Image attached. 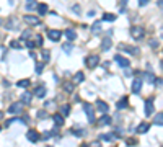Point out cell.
<instances>
[{
  "label": "cell",
  "instance_id": "cell-47",
  "mask_svg": "<svg viewBox=\"0 0 163 147\" xmlns=\"http://www.w3.org/2000/svg\"><path fill=\"white\" fill-rule=\"evenodd\" d=\"M2 118H3V113H2V111H0V119H2Z\"/></svg>",
  "mask_w": 163,
  "mask_h": 147
},
{
  "label": "cell",
  "instance_id": "cell-18",
  "mask_svg": "<svg viewBox=\"0 0 163 147\" xmlns=\"http://www.w3.org/2000/svg\"><path fill=\"white\" fill-rule=\"evenodd\" d=\"M111 46H113V43H111L109 38H104V39L101 41V51H108Z\"/></svg>",
  "mask_w": 163,
  "mask_h": 147
},
{
  "label": "cell",
  "instance_id": "cell-23",
  "mask_svg": "<svg viewBox=\"0 0 163 147\" xmlns=\"http://www.w3.org/2000/svg\"><path fill=\"white\" fill-rule=\"evenodd\" d=\"M100 139H101V141H106V142H113L116 139V136L114 134H101Z\"/></svg>",
  "mask_w": 163,
  "mask_h": 147
},
{
  "label": "cell",
  "instance_id": "cell-4",
  "mask_svg": "<svg viewBox=\"0 0 163 147\" xmlns=\"http://www.w3.org/2000/svg\"><path fill=\"white\" fill-rule=\"evenodd\" d=\"M21 109H23V103H21V101H17V103H12V105H10L8 113H10V114H20Z\"/></svg>",
  "mask_w": 163,
  "mask_h": 147
},
{
  "label": "cell",
  "instance_id": "cell-34",
  "mask_svg": "<svg viewBox=\"0 0 163 147\" xmlns=\"http://www.w3.org/2000/svg\"><path fill=\"white\" fill-rule=\"evenodd\" d=\"M34 7H36V2H34V0H28V3H26V10H28V12H31Z\"/></svg>",
  "mask_w": 163,
  "mask_h": 147
},
{
  "label": "cell",
  "instance_id": "cell-15",
  "mask_svg": "<svg viewBox=\"0 0 163 147\" xmlns=\"http://www.w3.org/2000/svg\"><path fill=\"white\" fill-rule=\"evenodd\" d=\"M108 124H111V116H108V114L104 113L100 118V121H98V126H108Z\"/></svg>",
  "mask_w": 163,
  "mask_h": 147
},
{
  "label": "cell",
  "instance_id": "cell-36",
  "mask_svg": "<svg viewBox=\"0 0 163 147\" xmlns=\"http://www.w3.org/2000/svg\"><path fill=\"white\" fill-rule=\"evenodd\" d=\"M42 70H44V64L36 62V74H42Z\"/></svg>",
  "mask_w": 163,
  "mask_h": 147
},
{
  "label": "cell",
  "instance_id": "cell-40",
  "mask_svg": "<svg viewBox=\"0 0 163 147\" xmlns=\"http://www.w3.org/2000/svg\"><path fill=\"white\" fill-rule=\"evenodd\" d=\"M36 44H38V46H42V36L41 34L36 36Z\"/></svg>",
  "mask_w": 163,
  "mask_h": 147
},
{
  "label": "cell",
  "instance_id": "cell-43",
  "mask_svg": "<svg viewBox=\"0 0 163 147\" xmlns=\"http://www.w3.org/2000/svg\"><path fill=\"white\" fill-rule=\"evenodd\" d=\"M30 34H31V31H30V29H26V31H23V34H21V36H23V38H28Z\"/></svg>",
  "mask_w": 163,
  "mask_h": 147
},
{
  "label": "cell",
  "instance_id": "cell-29",
  "mask_svg": "<svg viewBox=\"0 0 163 147\" xmlns=\"http://www.w3.org/2000/svg\"><path fill=\"white\" fill-rule=\"evenodd\" d=\"M148 128H150V126H148L147 123H140V124H139V128H137V132H142V134H144V132L148 131Z\"/></svg>",
  "mask_w": 163,
  "mask_h": 147
},
{
  "label": "cell",
  "instance_id": "cell-33",
  "mask_svg": "<svg viewBox=\"0 0 163 147\" xmlns=\"http://www.w3.org/2000/svg\"><path fill=\"white\" fill-rule=\"evenodd\" d=\"M60 111H62L64 116H67V114L70 113V105H62V106H60Z\"/></svg>",
  "mask_w": 163,
  "mask_h": 147
},
{
  "label": "cell",
  "instance_id": "cell-45",
  "mask_svg": "<svg viewBox=\"0 0 163 147\" xmlns=\"http://www.w3.org/2000/svg\"><path fill=\"white\" fill-rule=\"evenodd\" d=\"M150 44H152V48H157V46H158V43L155 41V39H152V43H150Z\"/></svg>",
  "mask_w": 163,
  "mask_h": 147
},
{
  "label": "cell",
  "instance_id": "cell-10",
  "mask_svg": "<svg viewBox=\"0 0 163 147\" xmlns=\"http://www.w3.org/2000/svg\"><path fill=\"white\" fill-rule=\"evenodd\" d=\"M121 48L122 51H126V53H129V54H134V56H137L140 51H139V48H132V46H127V44H121Z\"/></svg>",
  "mask_w": 163,
  "mask_h": 147
},
{
  "label": "cell",
  "instance_id": "cell-16",
  "mask_svg": "<svg viewBox=\"0 0 163 147\" xmlns=\"http://www.w3.org/2000/svg\"><path fill=\"white\" fill-rule=\"evenodd\" d=\"M96 108H98V111H101V113H108V109H109V106L106 105L104 101H101V100L96 101Z\"/></svg>",
  "mask_w": 163,
  "mask_h": 147
},
{
  "label": "cell",
  "instance_id": "cell-14",
  "mask_svg": "<svg viewBox=\"0 0 163 147\" xmlns=\"http://www.w3.org/2000/svg\"><path fill=\"white\" fill-rule=\"evenodd\" d=\"M31 100H33V93L25 92L21 95V103H25V105H31Z\"/></svg>",
  "mask_w": 163,
  "mask_h": 147
},
{
  "label": "cell",
  "instance_id": "cell-1",
  "mask_svg": "<svg viewBox=\"0 0 163 147\" xmlns=\"http://www.w3.org/2000/svg\"><path fill=\"white\" fill-rule=\"evenodd\" d=\"M85 64H87L88 69H95L98 64H100V56L98 54H90L87 56V59H85Z\"/></svg>",
  "mask_w": 163,
  "mask_h": 147
},
{
  "label": "cell",
  "instance_id": "cell-38",
  "mask_svg": "<svg viewBox=\"0 0 163 147\" xmlns=\"http://www.w3.org/2000/svg\"><path fill=\"white\" fill-rule=\"evenodd\" d=\"M12 48L13 49H21V43L20 41H12Z\"/></svg>",
  "mask_w": 163,
  "mask_h": 147
},
{
  "label": "cell",
  "instance_id": "cell-5",
  "mask_svg": "<svg viewBox=\"0 0 163 147\" xmlns=\"http://www.w3.org/2000/svg\"><path fill=\"white\" fill-rule=\"evenodd\" d=\"M60 36H62V33L59 31V29H47V38L51 39V41L57 43L60 39Z\"/></svg>",
  "mask_w": 163,
  "mask_h": 147
},
{
  "label": "cell",
  "instance_id": "cell-2",
  "mask_svg": "<svg viewBox=\"0 0 163 147\" xmlns=\"http://www.w3.org/2000/svg\"><path fill=\"white\" fill-rule=\"evenodd\" d=\"M131 36H132L134 39H137V41L142 39L144 36H145L144 28H142V26H132V28H131Z\"/></svg>",
  "mask_w": 163,
  "mask_h": 147
},
{
  "label": "cell",
  "instance_id": "cell-7",
  "mask_svg": "<svg viewBox=\"0 0 163 147\" xmlns=\"http://www.w3.org/2000/svg\"><path fill=\"white\" fill-rule=\"evenodd\" d=\"M5 26L8 28V29H12V31H15V29H18L20 28V23H18V18H15V17H12V18H8L7 20V23H5Z\"/></svg>",
  "mask_w": 163,
  "mask_h": 147
},
{
  "label": "cell",
  "instance_id": "cell-11",
  "mask_svg": "<svg viewBox=\"0 0 163 147\" xmlns=\"http://www.w3.org/2000/svg\"><path fill=\"white\" fill-rule=\"evenodd\" d=\"M114 59H116V62H117L119 65H121V67H122V69H126V67H129V65H131V62H129V61H127V59H126V57H122V56H119V54H117V56H116Z\"/></svg>",
  "mask_w": 163,
  "mask_h": 147
},
{
  "label": "cell",
  "instance_id": "cell-30",
  "mask_svg": "<svg viewBox=\"0 0 163 147\" xmlns=\"http://www.w3.org/2000/svg\"><path fill=\"white\" fill-rule=\"evenodd\" d=\"M47 10H49V8H47V5H46V3L38 5V13H39V15H46V13H47Z\"/></svg>",
  "mask_w": 163,
  "mask_h": 147
},
{
  "label": "cell",
  "instance_id": "cell-12",
  "mask_svg": "<svg viewBox=\"0 0 163 147\" xmlns=\"http://www.w3.org/2000/svg\"><path fill=\"white\" fill-rule=\"evenodd\" d=\"M140 90H142V79H136L132 82V92L134 93H140Z\"/></svg>",
  "mask_w": 163,
  "mask_h": 147
},
{
  "label": "cell",
  "instance_id": "cell-20",
  "mask_svg": "<svg viewBox=\"0 0 163 147\" xmlns=\"http://www.w3.org/2000/svg\"><path fill=\"white\" fill-rule=\"evenodd\" d=\"M62 49H64V53L70 54V53L74 51V44H72V41H69V43H65V44H62Z\"/></svg>",
  "mask_w": 163,
  "mask_h": 147
},
{
  "label": "cell",
  "instance_id": "cell-9",
  "mask_svg": "<svg viewBox=\"0 0 163 147\" xmlns=\"http://www.w3.org/2000/svg\"><path fill=\"white\" fill-rule=\"evenodd\" d=\"M46 93H47V88L44 85H38L36 88H34V95H36L38 98H44Z\"/></svg>",
  "mask_w": 163,
  "mask_h": 147
},
{
  "label": "cell",
  "instance_id": "cell-3",
  "mask_svg": "<svg viewBox=\"0 0 163 147\" xmlns=\"http://www.w3.org/2000/svg\"><path fill=\"white\" fill-rule=\"evenodd\" d=\"M83 111H85V114H87L90 123H95V108L91 106L90 103H85L83 105Z\"/></svg>",
  "mask_w": 163,
  "mask_h": 147
},
{
  "label": "cell",
  "instance_id": "cell-28",
  "mask_svg": "<svg viewBox=\"0 0 163 147\" xmlns=\"http://www.w3.org/2000/svg\"><path fill=\"white\" fill-rule=\"evenodd\" d=\"M30 85H31V82H30V80H28V79L18 80V87H20V88H28V87H30Z\"/></svg>",
  "mask_w": 163,
  "mask_h": 147
},
{
  "label": "cell",
  "instance_id": "cell-41",
  "mask_svg": "<svg viewBox=\"0 0 163 147\" xmlns=\"http://www.w3.org/2000/svg\"><path fill=\"white\" fill-rule=\"evenodd\" d=\"M148 2H150V0H139V5H140V7H145Z\"/></svg>",
  "mask_w": 163,
  "mask_h": 147
},
{
  "label": "cell",
  "instance_id": "cell-25",
  "mask_svg": "<svg viewBox=\"0 0 163 147\" xmlns=\"http://www.w3.org/2000/svg\"><path fill=\"white\" fill-rule=\"evenodd\" d=\"M145 80H147L148 84H155V82H157V77H155L152 72H147L145 74Z\"/></svg>",
  "mask_w": 163,
  "mask_h": 147
},
{
  "label": "cell",
  "instance_id": "cell-32",
  "mask_svg": "<svg viewBox=\"0 0 163 147\" xmlns=\"http://www.w3.org/2000/svg\"><path fill=\"white\" fill-rule=\"evenodd\" d=\"M103 20H104V21H114V20H116V15H113V13H104Z\"/></svg>",
  "mask_w": 163,
  "mask_h": 147
},
{
  "label": "cell",
  "instance_id": "cell-21",
  "mask_svg": "<svg viewBox=\"0 0 163 147\" xmlns=\"http://www.w3.org/2000/svg\"><path fill=\"white\" fill-rule=\"evenodd\" d=\"M65 36H67V39H69V41L77 39V33H75V29H70V28L65 31Z\"/></svg>",
  "mask_w": 163,
  "mask_h": 147
},
{
  "label": "cell",
  "instance_id": "cell-24",
  "mask_svg": "<svg viewBox=\"0 0 163 147\" xmlns=\"http://www.w3.org/2000/svg\"><path fill=\"white\" fill-rule=\"evenodd\" d=\"M127 103H129V101H127V98L124 97L122 100H119V101H117V105H116V106H117V109H126V108H127Z\"/></svg>",
  "mask_w": 163,
  "mask_h": 147
},
{
  "label": "cell",
  "instance_id": "cell-6",
  "mask_svg": "<svg viewBox=\"0 0 163 147\" xmlns=\"http://www.w3.org/2000/svg\"><path fill=\"white\" fill-rule=\"evenodd\" d=\"M26 139H28L30 142H38L39 139H41V136H39V132H38V131L30 129V131L26 132Z\"/></svg>",
  "mask_w": 163,
  "mask_h": 147
},
{
  "label": "cell",
  "instance_id": "cell-44",
  "mask_svg": "<svg viewBox=\"0 0 163 147\" xmlns=\"http://www.w3.org/2000/svg\"><path fill=\"white\" fill-rule=\"evenodd\" d=\"M155 84H157L158 87H161L163 85V79H157V82H155Z\"/></svg>",
  "mask_w": 163,
  "mask_h": 147
},
{
  "label": "cell",
  "instance_id": "cell-8",
  "mask_svg": "<svg viewBox=\"0 0 163 147\" xmlns=\"http://www.w3.org/2000/svg\"><path fill=\"white\" fill-rule=\"evenodd\" d=\"M23 20L26 21L28 25H34V26L41 23V21H39V18H38V17H34V15H25V17H23Z\"/></svg>",
  "mask_w": 163,
  "mask_h": 147
},
{
  "label": "cell",
  "instance_id": "cell-39",
  "mask_svg": "<svg viewBox=\"0 0 163 147\" xmlns=\"http://www.w3.org/2000/svg\"><path fill=\"white\" fill-rule=\"evenodd\" d=\"M38 118H39V119H42V118H44V116H47V113H46V109H41V111H38V114H36Z\"/></svg>",
  "mask_w": 163,
  "mask_h": 147
},
{
  "label": "cell",
  "instance_id": "cell-13",
  "mask_svg": "<svg viewBox=\"0 0 163 147\" xmlns=\"http://www.w3.org/2000/svg\"><path fill=\"white\" fill-rule=\"evenodd\" d=\"M152 113H153V98H148L145 101V114L150 116Z\"/></svg>",
  "mask_w": 163,
  "mask_h": 147
},
{
  "label": "cell",
  "instance_id": "cell-48",
  "mask_svg": "<svg viewBox=\"0 0 163 147\" xmlns=\"http://www.w3.org/2000/svg\"><path fill=\"white\" fill-rule=\"evenodd\" d=\"M161 69H163V61H161Z\"/></svg>",
  "mask_w": 163,
  "mask_h": 147
},
{
  "label": "cell",
  "instance_id": "cell-17",
  "mask_svg": "<svg viewBox=\"0 0 163 147\" xmlns=\"http://www.w3.org/2000/svg\"><path fill=\"white\" fill-rule=\"evenodd\" d=\"M62 88H64V92H65V93H74V88H75V85H74L72 82H64Z\"/></svg>",
  "mask_w": 163,
  "mask_h": 147
},
{
  "label": "cell",
  "instance_id": "cell-35",
  "mask_svg": "<svg viewBox=\"0 0 163 147\" xmlns=\"http://www.w3.org/2000/svg\"><path fill=\"white\" fill-rule=\"evenodd\" d=\"M42 61H44V62H49V59H51V56H49V51L46 49V51H42Z\"/></svg>",
  "mask_w": 163,
  "mask_h": 147
},
{
  "label": "cell",
  "instance_id": "cell-42",
  "mask_svg": "<svg viewBox=\"0 0 163 147\" xmlns=\"http://www.w3.org/2000/svg\"><path fill=\"white\" fill-rule=\"evenodd\" d=\"M51 136H52V132H51V131H47V132H44V141H47V139H49V137H51Z\"/></svg>",
  "mask_w": 163,
  "mask_h": 147
},
{
  "label": "cell",
  "instance_id": "cell-19",
  "mask_svg": "<svg viewBox=\"0 0 163 147\" xmlns=\"http://www.w3.org/2000/svg\"><path fill=\"white\" fill-rule=\"evenodd\" d=\"M52 119H54V123H55V126H62V124H64V116L59 114V113H55V114L52 116Z\"/></svg>",
  "mask_w": 163,
  "mask_h": 147
},
{
  "label": "cell",
  "instance_id": "cell-37",
  "mask_svg": "<svg viewBox=\"0 0 163 147\" xmlns=\"http://www.w3.org/2000/svg\"><path fill=\"white\" fill-rule=\"evenodd\" d=\"M34 46H36V43H34L33 39L26 41V48H28V49H34Z\"/></svg>",
  "mask_w": 163,
  "mask_h": 147
},
{
  "label": "cell",
  "instance_id": "cell-31",
  "mask_svg": "<svg viewBox=\"0 0 163 147\" xmlns=\"http://www.w3.org/2000/svg\"><path fill=\"white\" fill-rule=\"evenodd\" d=\"M70 132L75 134V136H79V137H82V136L87 134V131H83V129H70Z\"/></svg>",
  "mask_w": 163,
  "mask_h": 147
},
{
  "label": "cell",
  "instance_id": "cell-26",
  "mask_svg": "<svg viewBox=\"0 0 163 147\" xmlns=\"http://www.w3.org/2000/svg\"><path fill=\"white\" fill-rule=\"evenodd\" d=\"M100 31H101V23H100V21H95L93 26H91V33L96 34V33H100Z\"/></svg>",
  "mask_w": 163,
  "mask_h": 147
},
{
  "label": "cell",
  "instance_id": "cell-22",
  "mask_svg": "<svg viewBox=\"0 0 163 147\" xmlns=\"http://www.w3.org/2000/svg\"><path fill=\"white\" fill-rule=\"evenodd\" d=\"M153 124H157V126H163V113L155 114V118H153Z\"/></svg>",
  "mask_w": 163,
  "mask_h": 147
},
{
  "label": "cell",
  "instance_id": "cell-46",
  "mask_svg": "<svg viewBox=\"0 0 163 147\" xmlns=\"http://www.w3.org/2000/svg\"><path fill=\"white\" fill-rule=\"evenodd\" d=\"M158 5H160V8H163V0H160V2H158Z\"/></svg>",
  "mask_w": 163,
  "mask_h": 147
},
{
  "label": "cell",
  "instance_id": "cell-27",
  "mask_svg": "<svg viewBox=\"0 0 163 147\" xmlns=\"http://www.w3.org/2000/svg\"><path fill=\"white\" fill-rule=\"evenodd\" d=\"M74 80H75V84H82L83 80H85L83 72H77V74H75V77H74Z\"/></svg>",
  "mask_w": 163,
  "mask_h": 147
},
{
  "label": "cell",
  "instance_id": "cell-49",
  "mask_svg": "<svg viewBox=\"0 0 163 147\" xmlns=\"http://www.w3.org/2000/svg\"><path fill=\"white\" fill-rule=\"evenodd\" d=\"M122 2H126V0H122Z\"/></svg>",
  "mask_w": 163,
  "mask_h": 147
}]
</instances>
